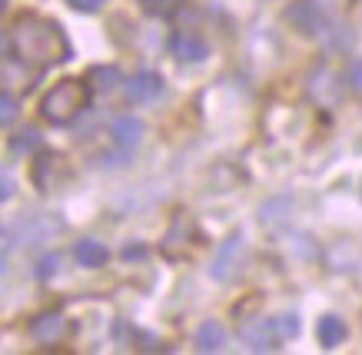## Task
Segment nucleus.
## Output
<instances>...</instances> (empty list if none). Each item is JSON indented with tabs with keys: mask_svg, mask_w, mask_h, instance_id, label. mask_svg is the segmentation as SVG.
<instances>
[{
	"mask_svg": "<svg viewBox=\"0 0 362 355\" xmlns=\"http://www.w3.org/2000/svg\"><path fill=\"white\" fill-rule=\"evenodd\" d=\"M11 47L30 67H57L70 56V40L54 20H44L37 13H21L11 30Z\"/></svg>",
	"mask_w": 362,
	"mask_h": 355,
	"instance_id": "obj_1",
	"label": "nucleus"
},
{
	"mask_svg": "<svg viewBox=\"0 0 362 355\" xmlns=\"http://www.w3.org/2000/svg\"><path fill=\"white\" fill-rule=\"evenodd\" d=\"M87 103H90L87 80L66 77L44 93V100H40V116H44L47 123H54V126H66V123H74L80 113L87 110Z\"/></svg>",
	"mask_w": 362,
	"mask_h": 355,
	"instance_id": "obj_2",
	"label": "nucleus"
},
{
	"mask_svg": "<svg viewBox=\"0 0 362 355\" xmlns=\"http://www.w3.org/2000/svg\"><path fill=\"white\" fill-rule=\"evenodd\" d=\"M286 20L306 37H316L326 30V11H322L319 0H293L289 11H286Z\"/></svg>",
	"mask_w": 362,
	"mask_h": 355,
	"instance_id": "obj_3",
	"label": "nucleus"
},
{
	"mask_svg": "<svg viewBox=\"0 0 362 355\" xmlns=\"http://www.w3.org/2000/svg\"><path fill=\"white\" fill-rule=\"evenodd\" d=\"M197 243H199V233H197V226H193V219L180 216L163 236V255L166 259H187L197 249Z\"/></svg>",
	"mask_w": 362,
	"mask_h": 355,
	"instance_id": "obj_4",
	"label": "nucleus"
},
{
	"mask_svg": "<svg viewBox=\"0 0 362 355\" xmlns=\"http://www.w3.org/2000/svg\"><path fill=\"white\" fill-rule=\"evenodd\" d=\"M243 342H246L250 352H276L283 345V335H279L273 319H259L243 329Z\"/></svg>",
	"mask_w": 362,
	"mask_h": 355,
	"instance_id": "obj_5",
	"label": "nucleus"
},
{
	"mask_svg": "<svg viewBox=\"0 0 362 355\" xmlns=\"http://www.w3.org/2000/svg\"><path fill=\"white\" fill-rule=\"evenodd\" d=\"M166 47H170V54H173L180 64H199V60H206L209 56L206 40L197 37V34H189V30H176V34H170Z\"/></svg>",
	"mask_w": 362,
	"mask_h": 355,
	"instance_id": "obj_6",
	"label": "nucleus"
},
{
	"mask_svg": "<svg viewBox=\"0 0 362 355\" xmlns=\"http://www.w3.org/2000/svg\"><path fill=\"white\" fill-rule=\"evenodd\" d=\"M240 255H243V236L236 233L233 239H226V243L220 246V253L213 255V266H209V276H213V279H220V282L233 279L236 272H240Z\"/></svg>",
	"mask_w": 362,
	"mask_h": 355,
	"instance_id": "obj_7",
	"label": "nucleus"
},
{
	"mask_svg": "<svg viewBox=\"0 0 362 355\" xmlns=\"http://www.w3.org/2000/svg\"><path fill=\"white\" fill-rule=\"evenodd\" d=\"M163 97V80L153 70H140L127 80V100L130 103H153Z\"/></svg>",
	"mask_w": 362,
	"mask_h": 355,
	"instance_id": "obj_8",
	"label": "nucleus"
},
{
	"mask_svg": "<svg viewBox=\"0 0 362 355\" xmlns=\"http://www.w3.org/2000/svg\"><path fill=\"white\" fill-rule=\"evenodd\" d=\"M339 77L332 73L329 67H316L313 70V77H309V97L322 107H332V103H339Z\"/></svg>",
	"mask_w": 362,
	"mask_h": 355,
	"instance_id": "obj_9",
	"label": "nucleus"
},
{
	"mask_svg": "<svg viewBox=\"0 0 362 355\" xmlns=\"http://www.w3.org/2000/svg\"><path fill=\"white\" fill-rule=\"evenodd\" d=\"M66 332V319L64 312H40L37 319L30 322V335L40 345H57Z\"/></svg>",
	"mask_w": 362,
	"mask_h": 355,
	"instance_id": "obj_10",
	"label": "nucleus"
},
{
	"mask_svg": "<svg viewBox=\"0 0 362 355\" xmlns=\"http://www.w3.org/2000/svg\"><path fill=\"white\" fill-rule=\"evenodd\" d=\"M60 169H64V156H57V153H40L37 156V160H33V169H30L37 189H54Z\"/></svg>",
	"mask_w": 362,
	"mask_h": 355,
	"instance_id": "obj_11",
	"label": "nucleus"
},
{
	"mask_svg": "<svg viewBox=\"0 0 362 355\" xmlns=\"http://www.w3.org/2000/svg\"><path fill=\"white\" fill-rule=\"evenodd\" d=\"M74 259H77L83 269H100V266H107L110 249L100 243V239H77V243H74Z\"/></svg>",
	"mask_w": 362,
	"mask_h": 355,
	"instance_id": "obj_12",
	"label": "nucleus"
},
{
	"mask_svg": "<svg viewBox=\"0 0 362 355\" xmlns=\"http://www.w3.org/2000/svg\"><path fill=\"white\" fill-rule=\"evenodd\" d=\"M346 335H349V329H346V322L339 319V315H322L316 325V339L322 349H336V345L346 342Z\"/></svg>",
	"mask_w": 362,
	"mask_h": 355,
	"instance_id": "obj_13",
	"label": "nucleus"
},
{
	"mask_svg": "<svg viewBox=\"0 0 362 355\" xmlns=\"http://www.w3.org/2000/svg\"><path fill=\"white\" fill-rule=\"evenodd\" d=\"M110 133L117 146H136L143 140V123L136 116H120V120H113Z\"/></svg>",
	"mask_w": 362,
	"mask_h": 355,
	"instance_id": "obj_14",
	"label": "nucleus"
},
{
	"mask_svg": "<svg viewBox=\"0 0 362 355\" xmlns=\"http://www.w3.org/2000/svg\"><path fill=\"white\" fill-rule=\"evenodd\" d=\"M223 345H226V329H223L220 322H203L197 329V349L199 352H220Z\"/></svg>",
	"mask_w": 362,
	"mask_h": 355,
	"instance_id": "obj_15",
	"label": "nucleus"
},
{
	"mask_svg": "<svg viewBox=\"0 0 362 355\" xmlns=\"http://www.w3.org/2000/svg\"><path fill=\"white\" fill-rule=\"evenodd\" d=\"M87 87L90 90H97V93H107V90H113L117 83L123 80V73L117 67H90V73L87 77Z\"/></svg>",
	"mask_w": 362,
	"mask_h": 355,
	"instance_id": "obj_16",
	"label": "nucleus"
},
{
	"mask_svg": "<svg viewBox=\"0 0 362 355\" xmlns=\"http://www.w3.org/2000/svg\"><path fill=\"white\" fill-rule=\"evenodd\" d=\"M17 116H21V103H17V97L7 93V90H0V126H13Z\"/></svg>",
	"mask_w": 362,
	"mask_h": 355,
	"instance_id": "obj_17",
	"label": "nucleus"
},
{
	"mask_svg": "<svg viewBox=\"0 0 362 355\" xmlns=\"http://www.w3.org/2000/svg\"><path fill=\"white\" fill-rule=\"evenodd\" d=\"M180 4H183V0H140V7L150 13V17H170L173 11H180Z\"/></svg>",
	"mask_w": 362,
	"mask_h": 355,
	"instance_id": "obj_18",
	"label": "nucleus"
},
{
	"mask_svg": "<svg viewBox=\"0 0 362 355\" xmlns=\"http://www.w3.org/2000/svg\"><path fill=\"white\" fill-rule=\"evenodd\" d=\"M37 143H40L37 130H21V136H13V140H11V150H13V153H27V150H33Z\"/></svg>",
	"mask_w": 362,
	"mask_h": 355,
	"instance_id": "obj_19",
	"label": "nucleus"
},
{
	"mask_svg": "<svg viewBox=\"0 0 362 355\" xmlns=\"http://www.w3.org/2000/svg\"><path fill=\"white\" fill-rule=\"evenodd\" d=\"M346 87H349L356 97H362V56L352 60L349 70H346Z\"/></svg>",
	"mask_w": 362,
	"mask_h": 355,
	"instance_id": "obj_20",
	"label": "nucleus"
},
{
	"mask_svg": "<svg viewBox=\"0 0 362 355\" xmlns=\"http://www.w3.org/2000/svg\"><path fill=\"white\" fill-rule=\"evenodd\" d=\"M273 322H276V329H279L283 339H293V335L299 332V319L293 315V312H289V315H279V319H273Z\"/></svg>",
	"mask_w": 362,
	"mask_h": 355,
	"instance_id": "obj_21",
	"label": "nucleus"
},
{
	"mask_svg": "<svg viewBox=\"0 0 362 355\" xmlns=\"http://www.w3.org/2000/svg\"><path fill=\"white\" fill-rule=\"evenodd\" d=\"M66 4H70L74 11H80V13H97L107 0H66Z\"/></svg>",
	"mask_w": 362,
	"mask_h": 355,
	"instance_id": "obj_22",
	"label": "nucleus"
},
{
	"mask_svg": "<svg viewBox=\"0 0 362 355\" xmlns=\"http://www.w3.org/2000/svg\"><path fill=\"white\" fill-rule=\"evenodd\" d=\"M57 266H60V255H47V259H40V269H37V276H40V279L54 276Z\"/></svg>",
	"mask_w": 362,
	"mask_h": 355,
	"instance_id": "obj_23",
	"label": "nucleus"
},
{
	"mask_svg": "<svg viewBox=\"0 0 362 355\" xmlns=\"http://www.w3.org/2000/svg\"><path fill=\"white\" fill-rule=\"evenodd\" d=\"M11 196H13V183H11V176H4V173H0V203L11 200Z\"/></svg>",
	"mask_w": 362,
	"mask_h": 355,
	"instance_id": "obj_24",
	"label": "nucleus"
},
{
	"mask_svg": "<svg viewBox=\"0 0 362 355\" xmlns=\"http://www.w3.org/2000/svg\"><path fill=\"white\" fill-rule=\"evenodd\" d=\"M4 50H7V37L0 34V54H4Z\"/></svg>",
	"mask_w": 362,
	"mask_h": 355,
	"instance_id": "obj_25",
	"label": "nucleus"
},
{
	"mask_svg": "<svg viewBox=\"0 0 362 355\" xmlns=\"http://www.w3.org/2000/svg\"><path fill=\"white\" fill-rule=\"evenodd\" d=\"M4 269H7V266H4V259H0V276H4Z\"/></svg>",
	"mask_w": 362,
	"mask_h": 355,
	"instance_id": "obj_26",
	"label": "nucleus"
},
{
	"mask_svg": "<svg viewBox=\"0 0 362 355\" xmlns=\"http://www.w3.org/2000/svg\"><path fill=\"white\" fill-rule=\"evenodd\" d=\"M4 7H7V4H4V0H0V13H4Z\"/></svg>",
	"mask_w": 362,
	"mask_h": 355,
	"instance_id": "obj_27",
	"label": "nucleus"
}]
</instances>
